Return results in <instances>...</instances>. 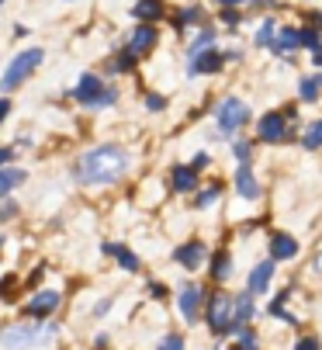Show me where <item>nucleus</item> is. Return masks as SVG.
<instances>
[{"label": "nucleus", "mask_w": 322, "mask_h": 350, "mask_svg": "<svg viewBox=\"0 0 322 350\" xmlns=\"http://www.w3.org/2000/svg\"><path fill=\"white\" fill-rule=\"evenodd\" d=\"M291 257H298V239L288 232H278L271 239V260H291Z\"/></svg>", "instance_id": "nucleus-14"}, {"label": "nucleus", "mask_w": 322, "mask_h": 350, "mask_svg": "<svg viewBox=\"0 0 322 350\" xmlns=\"http://www.w3.org/2000/svg\"><path fill=\"white\" fill-rule=\"evenodd\" d=\"M104 254H107V257H115V260H118V264H122L125 271H139V257L132 254L129 246H118V243H107V246H104Z\"/></svg>", "instance_id": "nucleus-19"}, {"label": "nucleus", "mask_w": 322, "mask_h": 350, "mask_svg": "<svg viewBox=\"0 0 322 350\" xmlns=\"http://www.w3.org/2000/svg\"><path fill=\"white\" fill-rule=\"evenodd\" d=\"M315 80H319V87H322V73H315Z\"/></svg>", "instance_id": "nucleus-42"}, {"label": "nucleus", "mask_w": 322, "mask_h": 350, "mask_svg": "<svg viewBox=\"0 0 322 350\" xmlns=\"http://www.w3.org/2000/svg\"><path fill=\"white\" fill-rule=\"evenodd\" d=\"M298 45H301V31L298 28H278V38H274L271 49H274L278 56H291Z\"/></svg>", "instance_id": "nucleus-15"}, {"label": "nucleus", "mask_w": 322, "mask_h": 350, "mask_svg": "<svg viewBox=\"0 0 322 350\" xmlns=\"http://www.w3.org/2000/svg\"><path fill=\"white\" fill-rule=\"evenodd\" d=\"M215 122H219V132L222 135H236L246 122H250V105L239 101V97H226L215 111Z\"/></svg>", "instance_id": "nucleus-4"}, {"label": "nucleus", "mask_w": 322, "mask_h": 350, "mask_svg": "<svg viewBox=\"0 0 322 350\" xmlns=\"http://www.w3.org/2000/svg\"><path fill=\"white\" fill-rule=\"evenodd\" d=\"M219 4H222V8H239L243 0H219Z\"/></svg>", "instance_id": "nucleus-41"}, {"label": "nucleus", "mask_w": 322, "mask_h": 350, "mask_svg": "<svg viewBox=\"0 0 322 350\" xmlns=\"http://www.w3.org/2000/svg\"><path fill=\"white\" fill-rule=\"evenodd\" d=\"M229 274H232V257L226 254V250H219L215 260H211V281L222 284V281H229Z\"/></svg>", "instance_id": "nucleus-20"}, {"label": "nucleus", "mask_w": 322, "mask_h": 350, "mask_svg": "<svg viewBox=\"0 0 322 350\" xmlns=\"http://www.w3.org/2000/svg\"><path fill=\"white\" fill-rule=\"evenodd\" d=\"M132 14L139 18V21H159V18H163V4H159V0H139V4L132 8Z\"/></svg>", "instance_id": "nucleus-21"}, {"label": "nucleus", "mask_w": 322, "mask_h": 350, "mask_svg": "<svg viewBox=\"0 0 322 350\" xmlns=\"http://www.w3.org/2000/svg\"><path fill=\"white\" fill-rule=\"evenodd\" d=\"M156 38H159V31L149 25V21H142L135 31H132V38H129V49H132V53L135 56H146L149 53V49L156 45Z\"/></svg>", "instance_id": "nucleus-12"}, {"label": "nucleus", "mask_w": 322, "mask_h": 350, "mask_svg": "<svg viewBox=\"0 0 322 350\" xmlns=\"http://www.w3.org/2000/svg\"><path fill=\"white\" fill-rule=\"evenodd\" d=\"M301 45H308L312 53H319V49H322V35H319V28H305V31H301Z\"/></svg>", "instance_id": "nucleus-28"}, {"label": "nucleus", "mask_w": 322, "mask_h": 350, "mask_svg": "<svg viewBox=\"0 0 322 350\" xmlns=\"http://www.w3.org/2000/svg\"><path fill=\"white\" fill-rule=\"evenodd\" d=\"M0 4H4V0H0Z\"/></svg>", "instance_id": "nucleus-43"}, {"label": "nucleus", "mask_w": 322, "mask_h": 350, "mask_svg": "<svg viewBox=\"0 0 322 350\" xmlns=\"http://www.w3.org/2000/svg\"><path fill=\"white\" fill-rule=\"evenodd\" d=\"M52 333H56V326H49V329H31V326H11L0 333V343H4L8 350H28L42 340H52Z\"/></svg>", "instance_id": "nucleus-5"}, {"label": "nucleus", "mask_w": 322, "mask_h": 350, "mask_svg": "<svg viewBox=\"0 0 322 350\" xmlns=\"http://www.w3.org/2000/svg\"><path fill=\"white\" fill-rule=\"evenodd\" d=\"M204 316H208V326H211L215 336L232 333V298H229V295H215V298H208Z\"/></svg>", "instance_id": "nucleus-6"}, {"label": "nucleus", "mask_w": 322, "mask_h": 350, "mask_svg": "<svg viewBox=\"0 0 322 350\" xmlns=\"http://www.w3.org/2000/svg\"><path fill=\"white\" fill-rule=\"evenodd\" d=\"M319 90H322V87H319V80H315V77H305V80L298 83L301 101H315V97H319Z\"/></svg>", "instance_id": "nucleus-26"}, {"label": "nucleus", "mask_w": 322, "mask_h": 350, "mask_svg": "<svg viewBox=\"0 0 322 350\" xmlns=\"http://www.w3.org/2000/svg\"><path fill=\"white\" fill-rule=\"evenodd\" d=\"M211 42H215V28H204V31H198V38H194V42H191V49H187V56L201 53V49H211Z\"/></svg>", "instance_id": "nucleus-24"}, {"label": "nucleus", "mask_w": 322, "mask_h": 350, "mask_svg": "<svg viewBox=\"0 0 322 350\" xmlns=\"http://www.w3.org/2000/svg\"><path fill=\"white\" fill-rule=\"evenodd\" d=\"M11 160H14V149H0V167L11 163Z\"/></svg>", "instance_id": "nucleus-38"}, {"label": "nucleus", "mask_w": 322, "mask_h": 350, "mask_svg": "<svg viewBox=\"0 0 322 350\" xmlns=\"http://www.w3.org/2000/svg\"><path fill=\"white\" fill-rule=\"evenodd\" d=\"M170 187H174L177 194L194 191V187H198V170H194V167H174V170H170Z\"/></svg>", "instance_id": "nucleus-16"}, {"label": "nucleus", "mask_w": 322, "mask_h": 350, "mask_svg": "<svg viewBox=\"0 0 322 350\" xmlns=\"http://www.w3.org/2000/svg\"><path fill=\"white\" fill-rule=\"evenodd\" d=\"M250 4H253V8H271L274 0H250Z\"/></svg>", "instance_id": "nucleus-40"}, {"label": "nucleus", "mask_w": 322, "mask_h": 350, "mask_svg": "<svg viewBox=\"0 0 322 350\" xmlns=\"http://www.w3.org/2000/svg\"><path fill=\"white\" fill-rule=\"evenodd\" d=\"M239 350H256V333L253 329H239Z\"/></svg>", "instance_id": "nucleus-34"}, {"label": "nucleus", "mask_w": 322, "mask_h": 350, "mask_svg": "<svg viewBox=\"0 0 322 350\" xmlns=\"http://www.w3.org/2000/svg\"><path fill=\"white\" fill-rule=\"evenodd\" d=\"M274 38H278V25H274V21H263V25L256 28V35H253L256 45H274Z\"/></svg>", "instance_id": "nucleus-23"}, {"label": "nucleus", "mask_w": 322, "mask_h": 350, "mask_svg": "<svg viewBox=\"0 0 322 350\" xmlns=\"http://www.w3.org/2000/svg\"><path fill=\"white\" fill-rule=\"evenodd\" d=\"M201 18V11L198 8H187V11H180L177 18H174V28H187V25H194Z\"/></svg>", "instance_id": "nucleus-29"}, {"label": "nucleus", "mask_w": 322, "mask_h": 350, "mask_svg": "<svg viewBox=\"0 0 322 350\" xmlns=\"http://www.w3.org/2000/svg\"><path fill=\"white\" fill-rule=\"evenodd\" d=\"M8 111H11V101H0V122L8 118Z\"/></svg>", "instance_id": "nucleus-39"}, {"label": "nucleus", "mask_w": 322, "mask_h": 350, "mask_svg": "<svg viewBox=\"0 0 322 350\" xmlns=\"http://www.w3.org/2000/svg\"><path fill=\"white\" fill-rule=\"evenodd\" d=\"M288 111H267L260 122H256V139L260 142H284L288 139Z\"/></svg>", "instance_id": "nucleus-7"}, {"label": "nucleus", "mask_w": 322, "mask_h": 350, "mask_svg": "<svg viewBox=\"0 0 322 350\" xmlns=\"http://www.w3.org/2000/svg\"><path fill=\"white\" fill-rule=\"evenodd\" d=\"M222 25H226L229 31H236V28H239V11H236V8H222Z\"/></svg>", "instance_id": "nucleus-32"}, {"label": "nucleus", "mask_w": 322, "mask_h": 350, "mask_svg": "<svg viewBox=\"0 0 322 350\" xmlns=\"http://www.w3.org/2000/svg\"><path fill=\"white\" fill-rule=\"evenodd\" d=\"M250 316H253V291H246V295L232 298V333H236Z\"/></svg>", "instance_id": "nucleus-18"}, {"label": "nucleus", "mask_w": 322, "mask_h": 350, "mask_svg": "<svg viewBox=\"0 0 322 350\" xmlns=\"http://www.w3.org/2000/svg\"><path fill=\"white\" fill-rule=\"evenodd\" d=\"M56 309H59V291H38L31 302L25 306L28 316H52Z\"/></svg>", "instance_id": "nucleus-13"}, {"label": "nucleus", "mask_w": 322, "mask_h": 350, "mask_svg": "<svg viewBox=\"0 0 322 350\" xmlns=\"http://www.w3.org/2000/svg\"><path fill=\"white\" fill-rule=\"evenodd\" d=\"M229 53H219V49H201V53L187 56V73L191 77H204V73H219L226 66Z\"/></svg>", "instance_id": "nucleus-8"}, {"label": "nucleus", "mask_w": 322, "mask_h": 350, "mask_svg": "<svg viewBox=\"0 0 322 350\" xmlns=\"http://www.w3.org/2000/svg\"><path fill=\"white\" fill-rule=\"evenodd\" d=\"M301 146H305V149H319V146H322V122H315V125H308V132H305V139H301Z\"/></svg>", "instance_id": "nucleus-27"}, {"label": "nucleus", "mask_w": 322, "mask_h": 350, "mask_svg": "<svg viewBox=\"0 0 322 350\" xmlns=\"http://www.w3.org/2000/svg\"><path fill=\"white\" fill-rule=\"evenodd\" d=\"M21 180H25V170H18V167H0V198H4L8 191H14V187H21Z\"/></svg>", "instance_id": "nucleus-22"}, {"label": "nucleus", "mask_w": 322, "mask_h": 350, "mask_svg": "<svg viewBox=\"0 0 322 350\" xmlns=\"http://www.w3.org/2000/svg\"><path fill=\"white\" fill-rule=\"evenodd\" d=\"M204 257H208L204 243H184V246L174 250V260H177L180 267H187V271H198V267L204 264Z\"/></svg>", "instance_id": "nucleus-11"}, {"label": "nucleus", "mask_w": 322, "mask_h": 350, "mask_svg": "<svg viewBox=\"0 0 322 350\" xmlns=\"http://www.w3.org/2000/svg\"><path fill=\"white\" fill-rule=\"evenodd\" d=\"M232 157H236L239 163H250V157H253V142H232Z\"/></svg>", "instance_id": "nucleus-30"}, {"label": "nucleus", "mask_w": 322, "mask_h": 350, "mask_svg": "<svg viewBox=\"0 0 322 350\" xmlns=\"http://www.w3.org/2000/svg\"><path fill=\"white\" fill-rule=\"evenodd\" d=\"M232 184H236V194L246 198V202H256V198H260V180H256V174L250 170V163H239V167H236Z\"/></svg>", "instance_id": "nucleus-9"}, {"label": "nucleus", "mask_w": 322, "mask_h": 350, "mask_svg": "<svg viewBox=\"0 0 322 350\" xmlns=\"http://www.w3.org/2000/svg\"><path fill=\"white\" fill-rule=\"evenodd\" d=\"M191 167H194V170H204V167H208V153H198Z\"/></svg>", "instance_id": "nucleus-37"}, {"label": "nucleus", "mask_w": 322, "mask_h": 350, "mask_svg": "<svg viewBox=\"0 0 322 350\" xmlns=\"http://www.w3.org/2000/svg\"><path fill=\"white\" fill-rule=\"evenodd\" d=\"M271 278H274V260L256 264V267H253V274H250V291H253V295H263V291H267V284H271Z\"/></svg>", "instance_id": "nucleus-17"}, {"label": "nucleus", "mask_w": 322, "mask_h": 350, "mask_svg": "<svg viewBox=\"0 0 322 350\" xmlns=\"http://www.w3.org/2000/svg\"><path fill=\"white\" fill-rule=\"evenodd\" d=\"M295 350H319V340H315V336H305V340H298Z\"/></svg>", "instance_id": "nucleus-36"}, {"label": "nucleus", "mask_w": 322, "mask_h": 350, "mask_svg": "<svg viewBox=\"0 0 322 350\" xmlns=\"http://www.w3.org/2000/svg\"><path fill=\"white\" fill-rule=\"evenodd\" d=\"M146 108H149V111H163V108H167V97H159V94H146Z\"/></svg>", "instance_id": "nucleus-35"}, {"label": "nucleus", "mask_w": 322, "mask_h": 350, "mask_svg": "<svg viewBox=\"0 0 322 350\" xmlns=\"http://www.w3.org/2000/svg\"><path fill=\"white\" fill-rule=\"evenodd\" d=\"M129 170V153L122 146H97V149H87V153L77 160L73 167V177L87 187H104V184H115L122 174Z\"/></svg>", "instance_id": "nucleus-1"}, {"label": "nucleus", "mask_w": 322, "mask_h": 350, "mask_svg": "<svg viewBox=\"0 0 322 350\" xmlns=\"http://www.w3.org/2000/svg\"><path fill=\"white\" fill-rule=\"evenodd\" d=\"M42 56H45L42 49H25L21 56H14L11 66H8V73L0 77V90H18V87L42 66Z\"/></svg>", "instance_id": "nucleus-3"}, {"label": "nucleus", "mask_w": 322, "mask_h": 350, "mask_svg": "<svg viewBox=\"0 0 322 350\" xmlns=\"http://www.w3.org/2000/svg\"><path fill=\"white\" fill-rule=\"evenodd\" d=\"M215 198H219V187H208V191H201V194L194 198V205H198V208H208V205H215Z\"/></svg>", "instance_id": "nucleus-31"}, {"label": "nucleus", "mask_w": 322, "mask_h": 350, "mask_svg": "<svg viewBox=\"0 0 322 350\" xmlns=\"http://www.w3.org/2000/svg\"><path fill=\"white\" fill-rule=\"evenodd\" d=\"M135 59H139V56L132 53V49H122V53H118V59L111 63V70H115V73H129V70L135 66Z\"/></svg>", "instance_id": "nucleus-25"}, {"label": "nucleus", "mask_w": 322, "mask_h": 350, "mask_svg": "<svg viewBox=\"0 0 322 350\" xmlns=\"http://www.w3.org/2000/svg\"><path fill=\"white\" fill-rule=\"evenodd\" d=\"M156 350H184V336H180V333H170Z\"/></svg>", "instance_id": "nucleus-33"}, {"label": "nucleus", "mask_w": 322, "mask_h": 350, "mask_svg": "<svg viewBox=\"0 0 322 350\" xmlns=\"http://www.w3.org/2000/svg\"><path fill=\"white\" fill-rule=\"evenodd\" d=\"M73 97H77L83 108H111V105L118 101V90L107 87V83H104L100 77H94V73H83L80 83L73 87Z\"/></svg>", "instance_id": "nucleus-2"}, {"label": "nucleus", "mask_w": 322, "mask_h": 350, "mask_svg": "<svg viewBox=\"0 0 322 350\" xmlns=\"http://www.w3.org/2000/svg\"><path fill=\"white\" fill-rule=\"evenodd\" d=\"M201 302H204V291H201L198 284H184V288H180V316H184L187 323H198Z\"/></svg>", "instance_id": "nucleus-10"}, {"label": "nucleus", "mask_w": 322, "mask_h": 350, "mask_svg": "<svg viewBox=\"0 0 322 350\" xmlns=\"http://www.w3.org/2000/svg\"><path fill=\"white\" fill-rule=\"evenodd\" d=\"M0 215H4V212H0Z\"/></svg>", "instance_id": "nucleus-44"}]
</instances>
